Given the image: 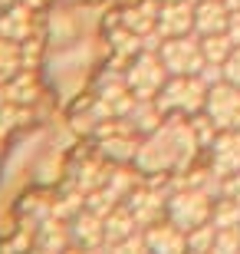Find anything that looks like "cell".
Masks as SVG:
<instances>
[{
    "label": "cell",
    "mask_w": 240,
    "mask_h": 254,
    "mask_svg": "<svg viewBox=\"0 0 240 254\" xmlns=\"http://www.w3.org/2000/svg\"><path fill=\"white\" fill-rule=\"evenodd\" d=\"M207 116L217 129L231 132V129H240V86L234 83H217L214 89H207Z\"/></svg>",
    "instance_id": "obj_1"
},
{
    "label": "cell",
    "mask_w": 240,
    "mask_h": 254,
    "mask_svg": "<svg viewBox=\"0 0 240 254\" xmlns=\"http://www.w3.org/2000/svg\"><path fill=\"white\" fill-rule=\"evenodd\" d=\"M194 27L201 30L204 37L227 33V27H231V7L224 0H201V7L194 10Z\"/></svg>",
    "instance_id": "obj_2"
},
{
    "label": "cell",
    "mask_w": 240,
    "mask_h": 254,
    "mask_svg": "<svg viewBox=\"0 0 240 254\" xmlns=\"http://www.w3.org/2000/svg\"><path fill=\"white\" fill-rule=\"evenodd\" d=\"M214 165H217V172H224V175H234V172H240V132H237V129L224 132L221 139H217Z\"/></svg>",
    "instance_id": "obj_3"
},
{
    "label": "cell",
    "mask_w": 240,
    "mask_h": 254,
    "mask_svg": "<svg viewBox=\"0 0 240 254\" xmlns=\"http://www.w3.org/2000/svg\"><path fill=\"white\" fill-rule=\"evenodd\" d=\"M224 79L240 86V47H234V53L224 60Z\"/></svg>",
    "instance_id": "obj_4"
},
{
    "label": "cell",
    "mask_w": 240,
    "mask_h": 254,
    "mask_svg": "<svg viewBox=\"0 0 240 254\" xmlns=\"http://www.w3.org/2000/svg\"><path fill=\"white\" fill-rule=\"evenodd\" d=\"M227 7H231V13H240V0H224Z\"/></svg>",
    "instance_id": "obj_5"
}]
</instances>
